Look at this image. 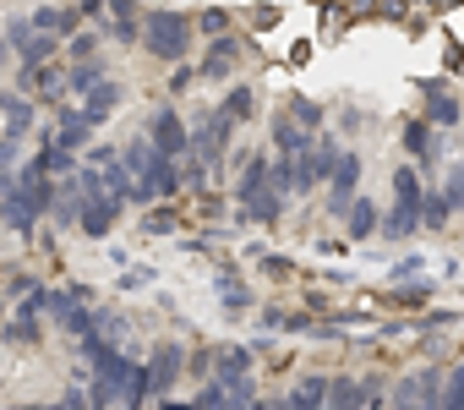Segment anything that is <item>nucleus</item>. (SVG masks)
Instances as JSON below:
<instances>
[{
    "label": "nucleus",
    "instance_id": "9",
    "mask_svg": "<svg viewBox=\"0 0 464 410\" xmlns=\"http://www.w3.org/2000/svg\"><path fill=\"white\" fill-rule=\"evenodd\" d=\"M50 209H44V202L28 191V186H17V191H6V197H0V220H6L17 236H34V225L44 220Z\"/></svg>",
    "mask_w": 464,
    "mask_h": 410
},
{
    "label": "nucleus",
    "instance_id": "30",
    "mask_svg": "<svg viewBox=\"0 0 464 410\" xmlns=\"http://www.w3.org/2000/svg\"><path fill=\"white\" fill-rule=\"evenodd\" d=\"M448 214H453L448 191H426V202H420V225H426V230H442V225H448Z\"/></svg>",
    "mask_w": 464,
    "mask_h": 410
},
{
    "label": "nucleus",
    "instance_id": "23",
    "mask_svg": "<svg viewBox=\"0 0 464 410\" xmlns=\"http://www.w3.org/2000/svg\"><path fill=\"white\" fill-rule=\"evenodd\" d=\"M344 230H350L355 241H366V236H377V230H382V220H377V202H366V197H355V202H350V214H344Z\"/></svg>",
    "mask_w": 464,
    "mask_h": 410
},
{
    "label": "nucleus",
    "instance_id": "46",
    "mask_svg": "<svg viewBox=\"0 0 464 410\" xmlns=\"http://www.w3.org/2000/svg\"><path fill=\"white\" fill-rule=\"evenodd\" d=\"M12 410H39V405H12Z\"/></svg>",
    "mask_w": 464,
    "mask_h": 410
},
{
    "label": "nucleus",
    "instance_id": "27",
    "mask_svg": "<svg viewBox=\"0 0 464 410\" xmlns=\"http://www.w3.org/2000/svg\"><path fill=\"white\" fill-rule=\"evenodd\" d=\"M218 110H224L229 121H236V126H241V121H252V115H257V88H229Z\"/></svg>",
    "mask_w": 464,
    "mask_h": 410
},
{
    "label": "nucleus",
    "instance_id": "20",
    "mask_svg": "<svg viewBox=\"0 0 464 410\" xmlns=\"http://www.w3.org/2000/svg\"><path fill=\"white\" fill-rule=\"evenodd\" d=\"M77 104H82V110H88V115H93L99 126H104V121L115 115V104H121V83H110V77H104V83H93V88H88V93H82Z\"/></svg>",
    "mask_w": 464,
    "mask_h": 410
},
{
    "label": "nucleus",
    "instance_id": "21",
    "mask_svg": "<svg viewBox=\"0 0 464 410\" xmlns=\"http://www.w3.org/2000/svg\"><path fill=\"white\" fill-rule=\"evenodd\" d=\"M34 28H44V34H55V39H77V12H66V6H34Z\"/></svg>",
    "mask_w": 464,
    "mask_h": 410
},
{
    "label": "nucleus",
    "instance_id": "12",
    "mask_svg": "<svg viewBox=\"0 0 464 410\" xmlns=\"http://www.w3.org/2000/svg\"><path fill=\"white\" fill-rule=\"evenodd\" d=\"M257 191H274V159L268 153L241 159V175H236V202H252Z\"/></svg>",
    "mask_w": 464,
    "mask_h": 410
},
{
    "label": "nucleus",
    "instance_id": "33",
    "mask_svg": "<svg viewBox=\"0 0 464 410\" xmlns=\"http://www.w3.org/2000/svg\"><path fill=\"white\" fill-rule=\"evenodd\" d=\"M442 410H464V361L442 372Z\"/></svg>",
    "mask_w": 464,
    "mask_h": 410
},
{
    "label": "nucleus",
    "instance_id": "25",
    "mask_svg": "<svg viewBox=\"0 0 464 410\" xmlns=\"http://www.w3.org/2000/svg\"><path fill=\"white\" fill-rule=\"evenodd\" d=\"M104 191L121 202V209H126V202H137V175L115 159V164H104Z\"/></svg>",
    "mask_w": 464,
    "mask_h": 410
},
{
    "label": "nucleus",
    "instance_id": "3",
    "mask_svg": "<svg viewBox=\"0 0 464 410\" xmlns=\"http://www.w3.org/2000/svg\"><path fill=\"white\" fill-rule=\"evenodd\" d=\"M148 142H153L164 159H186V153H191V126L180 121L175 104H159V110L148 115Z\"/></svg>",
    "mask_w": 464,
    "mask_h": 410
},
{
    "label": "nucleus",
    "instance_id": "47",
    "mask_svg": "<svg viewBox=\"0 0 464 410\" xmlns=\"http://www.w3.org/2000/svg\"><path fill=\"white\" fill-rule=\"evenodd\" d=\"M39 410H61V405H39Z\"/></svg>",
    "mask_w": 464,
    "mask_h": 410
},
{
    "label": "nucleus",
    "instance_id": "32",
    "mask_svg": "<svg viewBox=\"0 0 464 410\" xmlns=\"http://www.w3.org/2000/svg\"><path fill=\"white\" fill-rule=\"evenodd\" d=\"M208 170H213V164H208L202 153H186V159H180V186H191V191H208Z\"/></svg>",
    "mask_w": 464,
    "mask_h": 410
},
{
    "label": "nucleus",
    "instance_id": "42",
    "mask_svg": "<svg viewBox=\"0 0 464 410\" xmlns=\"http://www.w3.org/2000/svg\"><path fill=\"white\" fill-rule=\"evenodd\" d=\"M246 410H290V399H285V394H274V399H257V405H246Z\"/></svg>",
    "mask_w": 464,
    "mask_h": 410
},
{
    "label": "nucleus",
    "instance_id": "37",
    "mask_svg": "<svg viewBox=\"0 0 464 410\" xmlns=\"http://www.w3.org/2000/svg\"><path fill=\"white\" fill-rule=\"evenodd\" d=\"M72 61H99V34H77L72 39Z\"/></svg>",
    "mask_w": 464,
    "mask_h": 410
},
{
    "label": "nucleus",
    "instance_id": "38",
    "mask_svg": "<svg viewBox=\"0 0 464 410\" xmlns=\"http://www.w3.org/2000/svg\"><path fill=\"white\" fill-rule=\"evenodd\" d=\"M197 28H202V34H213V39H218V34H224V28H229V12H202V17H197Z\"/></svg>",
    "mask_w": 464,
    "mask_h": 410
},
{
    "label": "nucleus",
    "instance_id": "31",
    "mask_svg": "<svg viewBox=\"0 0 464 410\" xmlns=\"http://www.w3.org/2000/svg\"><path fill=\"white\" fill-rule=\"evenodd\" d=\"M0 339L6 345H39V317H28V312H17L6 328H0Z\"/></svg>",
    "mask_w": 464,
    "mask_h": 410
},
{
    "label": "nucleus",
    "instance_id": "5",
    "mask_svg": "<svg viewBox=\"0 0 464 410\" xmlns=\"http://www.w3.org/2000/svg\"><path fill=\"white\" fill-rule=\"evenodd\" d=\"M334 164H339V148H334V137H317L306 153H295V197L317 191V186L334 175Z\"/></svg>",
    "mask_w": 464,
    "mask_h": 410
},
{
    "label": "nucleus",
    "instance_id": "2",
    "mask_svg": "<svg viewBox=\"0 0 464 410\" xmlns=\"http://www.w3.org/2000/svg\"><path fill=\"white\" fill-rule=\"evenodd\" d=\"M6 39H12V55H17L23 66H50V61H55V50L66 44V39H55V34L34 28V17H12V23H6Z\"/></svg>",
    "mask_w": 464,
    "mask_h": 410
},
{
    "label": "nucleus",
    "instance_id": "4",
    "mask_svg": "<svg viewBox=\"0 0 464 410\" xmlns=\"http://www.w3.org/2000/svg\"><path fill=\"white\" fill-rule=\"evenodd\" d=\"M229 132H236V121H229L218 104H213V110H202V115H197V126H191V153H202V159L218 170V164H224V148H229Z\"/></svg>",
    "mask_w": 464,
    "mask_h": 410
},
{
    "label": "nucleus",
    "instance_id": "13",
    "mask_svg": "<svg viewBox=\"0 0 464 410\" xmlns=\"http://www.w3.org/2000/svg\"><path fill=\"white\" fill-rule=\"evenodd\" d=\"M17 88H28V93H39V99H50V104H61L72 88H66V72L61 66H23V77H17Z\"/></svg>",
    "mask_w": 464,
    "mask_h": 410
},
{
    "label": "nucleus",
    "instance_id": "7",
    "mask_svg": "<svg viewBox=\"0 0 464 410\" xmlns=\"http://www.w3.org/2000/svg\"><path fill=\"white\" fill-rule=\"evenodd\" d=\"M355 186H361V153H339V164H334V175H328V214H334V220L350 214Z\"/></svg>",
    "mask_w": 464,
    "mask_h": 410
},
{
    "label": "nucleus",
    "instance_id": "43",
    "mask_svg": "<svg viewBox=\"0 0 464 410\" xmlns=\"http://www.w3.org/2000/svg\"><path fill=\"white\" fill-rule=\"evenodd\" d=\"M104 6H110V0H77V12H82V17H99Z\"/></svg>",
    "mask_w": 464,
    "mask_h": 410
},
{
    "label": "nucleus",
    "instance_id": "39",
    "mask_svg": "<svg viewBox=\"0 0 464 410\" xmlns=\"http://www.w3.org/2000/svg\"><path fill=\"white\" fill-rule=\"evenodd\" d=\"M115 159H121V148H115V142H99V148H88V164H99V170H104V164H115Z\"/></svg>",
    "mask_w": 464,
    "mask_h": 410
},
{
    "label": "nucleus",
    "instance_id": "28",
    "mask_svg": "<svg viewBox=\"0 0 464 410\" xmlns=\"http://www.w3.org/2000/svg\"><path fill=\"white\" fill-rule=\"evenodd\" d=\"M126 399H121V410H148V399H153V383H148V366H131V377H126V388H121Z\"/></svg>",
    "mask_w": 464,
    "mask_h": 410
},
{
    "label": "nucleus",
    "instance_id": "10",
    "mask_svg": "<svg viewBox=\"0 0 464 410\" xmlns=\"http://www.w3.org/2000/svg\"><path fill=\"white\" fill-rule=\"evenodd\" d=\"M115 220H121V202L115 197H104V191H82V214H77V230L82 236H93V241H104L110 230H115Z\"/></svg>",
    "mask_w": 464,
    "mask_h": 410
},
{
    "label": "nucleus",
    "instance_id": "36",
    "mask_svg": "<svg viewBox=\"0 0 464 410\" xmlns=\"http://www.w3.org/2000/svg\"><path fill=\"white\" fill-rule=\"evenodd\" d=\"M142 230H148V236H175V214H169V209H153V214L142 220Z\"/></svg>",
    "mask_w": 464,
    "mask_h": 410
},
{
    "label": "nucleus",
    "instance_id": "19",
    "mask_svg": "<svg viewBox=\"0 0 464 410\" xmlns=\"http://www.w3.org/2000/svg\"><path fill=\"white\" fill-rule=\"evenodd\" d=\"M285 220V197L279 191H257L252 202H241V225H279Z\"/></svg>",
    "mask_w": 464,
    "mask_h": 410
},
{
    "label": "nucleus",
    "instance_id": "40",
    "mask_svg": "<svg viewBox=\"0 0 464 410\" xmlns=\"http://www.w3.org/2000/svg\"><path fill=\"white\" fill-rule=\"evenodd\" d=\"M410 274H420V258H404V263H393V274H388V279L399 285V279H410Z\"/></svg>",
    "mask_w": 464,
    "mask_h": 410
},
{
    "label": "nucleus",
    "instance_id": "8",
    "mask_svg": "<svg viewBox=\"0 0 464 410\" xmlns=\"http://www.w3.org/2000/svg\"><path fill=\"white\" fill-rule=\"evenodd\" d=\"M241 55H246V44L236 39V34H218L213 44H208V55H202V66H197V77L202 83H224L229 72L241 66Z\"/></svg>",
    "mask_w": 464,
    "mask_h": 410
},
{
    "label": "nucleus",
    "instance_id": "14",
    "mask_svg": "<svg viewBox=\"0 0 464 410\" xmlns=\"http://www.w3.org/2000/svg\"><path fill=\"white\" fill-rule=\"evenodd\" d=\"M328 394H334V377L306 372V377H295V388L285 399H290V410H328Z\"/></svg>",
    "mask_w": 464,
    "mask_h": 410
},
{
    "label": "nucleus",
    "instance_id": "34",
    "mask_svg": "<svg viewBox=\"0 0 464 410\" xmlns=\"http://www.w3.org/2000/svg\"><path fill=\"white\" fill-rule=\"evenodd\" d=\"M290 115H295L306 132H317V126H323V104H312V99H301V93L290 99Z\"/></svg>",
    "mask_w": 464,
    "mask_h": 410
},
{
    "label": "nucleus",
    "instance_id": "16",
    "mask_svg": "<svg viewBox=\"0 0 464 410\" xmlns=\"http://www.w3.org/2000/svg\"><path fill=\"white\" fill-rule=\"evenodd\" d=\"M420 99H426V121H431V126H459V121H464L459 99H453L442 83H426V88H420Z\"/></svg>",
    "mask_w": 464,
    "mask_h": 410
},
{
    "label": "nucleus",
    "instance_id": "18",
    "mask_svg": "<svg viewBox=\"0 0 464 410\" xmlns=\"http://www.w3.org/2000/svg\"><path fill=\"white\" fill-rule=\"evenodd\" d=\"M213 285H218V301H224V312H229V317H246V312H252V290L236 279V268H218V279H213Z\"/></svg>",
    "mask_w": 464,
    "mask_h": 410
},
{
    "label": "nucleus",
    "instance_id": "45",
    "mask_svg": "<svg viewBox=\"0 0 464 410\" xmlns=\"http://www.w3.org/2000/svg\"><path fill=\"white\" fill-rule=\"evenodd\" d=\"M0 328H6V301H0Z\"/></svg>",
    "mask_w": 464,
    "mask_h": 410
},
{
    "label": "nucleus",
    "instance_id": "17",
    "mask_svg": "<svg viewBox=\"0 0 464 410\" xmlns=\"http://www.w3.org/2000/svg\"><path fill=\"white\" fill-rule=\"evenodd\" d=\"M252 361H257V350H252V345H218V366H213V377H218V383L252 377Z\"/></svg>",
    "mask_w": 464,
    "mask_h": 410
},
{
    "label": "nucleus",
    "instance_id": "6",
    "mask_svg": "<svg viewBox=\"0 0 464 410\" xmlns=\"http://www.w3.org/2000/svg\"><path fill=\"white\" fill-rule=\"evenodd\" d=\"M148 383H153V394H169L175 388V377L186 372V345H175V339H159L153 350H148Z\"/></svg>",
    "mask_w": 464,
    "mask_h": 410
},
{
    "label": "nucleus",
    "instance_id": "22",
    "mask_svg": "<svg viewBox=\"0 0 464 410\" xmlns=\"http://www.w3.org/2000/svg\"><path fill=\"white\" fill-rule=\"evenodd\" d=\"M393 202H399V209H415V214H420V202H426V186H420V170H415V164L393 170Z\"/></svg>",
    "mask_w": 464,
    "mask_h": 410
},
{
    "label": "nucleus",
    "instance_id": "11",
    "mask_svg": "<svg viewBox=\"0 0 464 410\" xmlns=\"http://www.w3.org/2000/svg\"><path fill=\"white\" fill-rule=\"evenodd\" d=\"M93 126H99V121H93L82 104H77V110H72V104H61V115H55V148L82 153V148L93 142Z\"/></svg>",
    "mask_w": 464,
    "mask_h": 410
},
{
    "label": "nucleus",
    "instance_id": "24",
    "mask_svg": "<svg viewBox=\"0 0 464 410\" xmlns=\"http://www.w3.org/2000/svg\"><path fill=\"white\" fill-rule=\"evenodd\" d=\"M404 153H410V159H426V164H431V153H437V132H431V121H426V115L404 126Z\"/></svg>",
    "mask_w": 464,
    "mask_h": 410
},
{
    "label": "nucleus",
    "instance_id": "26",
    "mask_svg": "<svg viewBox=\"0 0 464 410\" xmlns=\"http://www.w3.org/2000/svg\"><path fill=\"white\" fill-rule=\"evenodd\" d=\"M415 230H420V214H415V209H399V202H393L388 220H382V236H388V241H410Z\"/></svg>",
    "mask_w": 464,
    "mask_h": 410
},
{
    "label": "nucleus",
    "instance_id": "35",
    "mask_svg": "<svg viewBox=\"0 0 464 410\" xmlns=\"http://www.w3.org/2000/svg\"><path fill=\"white\" fill-rule=\"evenodd\" d=\"M93 334H104V339H126V317H121V312H93Z\"/></svg>",
    "mask_w": 464,
    "mask_h": 410
},
{
    "label": "nucleus",
    "instance_id": "29",
    "mask_svg": "<svg viewBox=\"0 0 464 410\" xmlns=\"http://www.w3.org/2000/svg\"><path fill=\"white\" fill-rule=\"evenodd\" d=\"M93 83H104V61H72V72H66V88L82 99Z\"/></svg>",
    "mask_w": 464,
    "mask_h": 410
},
{
    "label": "nucleus",
    "instance_id": "1",
    "mask_svg": "<svg viewBox=\"0 0 464 410\" xmlns=\"http://www.w3.org/2000/svg\"><path fill=\"white\" fill-rule=\"evenodd\" d=\"M191 34H197V23H191L186 12H175V6H159V12L142 17V50H148L153 61L180 66V61L191 55Z\"/></svg>",
    "mask_w": 464,
    "mask_h": 410
},
{
    "label": "nucleus",
    "instance_id": "41",
    "mask_svg": "<svg viewBox=\"0 0 464 410\" xmlns=\"http://www.w3.org/2000/svg\"><path fill=\"white\" fill-rule=\"evenodd\" d=\"M6 191H17V170H12L6 159H0V197H6Z\"/></svg>",
    "mask_w": 464,
    "mask_h": 410
},
{
    "label": "nucleus",
    "instance_id": "44",
    "mask_svg": "<svg viewBox=\"0 0 464 410\" xmlns=\"http://www.w3.org/2000/svg\"><path fill=\"white\" fill-rule=\"evenodd\" d=\"M6 61H12V39H6V28H0V72H6Z\"/></svg>",
    "mask_w": 464,
    "mask_h": 410
},
{
    "label": "nucleus",
    "instance_id": "15",
    "mask_svg": "<svg viewBox=\"0 0 464 410\" xmlns=\"http://www.w3.org/2000/svg\"><path fill=\"white\" fill-rule=\"evenodd\" d=\"M0 115H6V132H0V137H28V126H34V99L28 93H17V88H6V93H0Z\"/></svg>",
    "mask_w": 464,
    "mask_h": 410
}]
</instances>
